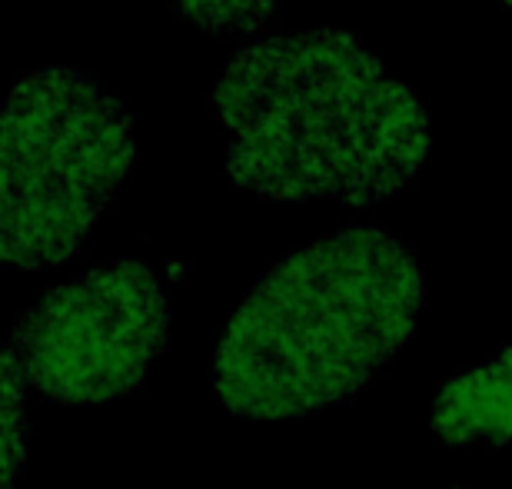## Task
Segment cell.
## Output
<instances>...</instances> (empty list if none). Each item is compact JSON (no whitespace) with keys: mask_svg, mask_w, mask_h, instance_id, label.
I'll return each instance as SVG.
<instances>
[{"mask_svg":"<svg viewBox=\"0 0 512 489\" xmlns=\"http://www.w3.org/2000/svg\"><path fill=\"white\" fill-rule=\"evenodd\" d=\"M27 380L10 346H0V489H17L27 466Z\"/></svg>","mask_w":512,"mask_h":489,"instance_id":"8992f818","label":"cell"},{"mask_svg":"<svg viewBox=\"0 0 512 489\" xmlns=\"http://www.w3.org/2000/svg\"><path fill=\"white\" fill-rule=\"evenodd\" d=\"M423 273L383 227H350L286 257L233 310L213 356L220 403L256 420L350 403L413 336Z\"/></svg>","mask_w":512,"mask_h":489,"instance_id":"7a4b0ae2","label":"cell"},{"mask_svg":"<svg viewBox=\"0 0 512 489\" xmlns=\"http://www.w3.org/2000/svg\"><path fill=\"white\" fill-rule=\"evenodd\" d=\"M133 160L127 110L94 77L34 67L0 104V270L77 257Z\"/></svg>","mask_w":512,"mask_h":489,"instance_id":"3957f363","label":"cell"},{"mask_svg":"<svg viewBox=\"0 0 512 489\" xmlns=\"http://www.w3.org/2000/svg\"><path fill=\"white\" fill-rule=\"evenodd\" d=\"M170 333V303L143 263H107L47 290L14 330L27 386L87 406L143 383Z\"/></svg>","mask_w":512,"mask_h":489,"instance_id":"277c9868","label":"cell"},{"mask_svg":"<svg viewBox=\"0 0 512 489\" xmlns=\"http://www.w3.org/2000/svg\"><path fill=\"white\" fill-rule=\"evenodd\" d=\"M213 110L230 180L273 203L370 207L403 190L429 154L423 107L343 30L253 40L217 77Z\"/></svg>","mask_w":512,"mask_h":489,"instance_id":"6da1fadb","label":"cell"},{"mask_svg":"<svg viewBox=\"0 0 512 489\" xmlns=\"http://www.w3.org/2000/svg\"><path fill=\"white\" fill-rule=\"evenodd\" d=\"M170 7L203 30L243 37L260 27L266 17H273L280 0H170Z\"/></svg>","mask_w":512,"mask_h":489,"instance_id":"52a82bcc","label":"cell"},{"mask_svg":"<svg viewBox=\"0 0 512 489\" xmlns=\"http://www.w3.org/2000/svg\"><path fill=\"white\" fill-rule=\"evenodd\" d=\"M433 430L449 446L509 443V350L479 370L456 376L433 403Z\"/></svg>","mask_w":512,"mask_h":489,"instance_id":"5b68a950","label":"cell"}]
</instances>
